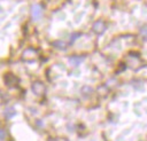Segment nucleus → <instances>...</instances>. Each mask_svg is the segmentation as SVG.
<instances>
[{"label": "nucleus", "mask_w": 147, "mask_h": 141, "mask_svg": "<svg viewBox=\"0 0 147 141\" xmlns=\"http://www.w3.org/2000/svg\"><path fill=\"white\" fill-rule=\"evenodd\" d=\"M31 15H32V18L33 19H40L41 16H42V7L38 3H34L32 7H31Z\"/></svg>", "instance_id": "2"}, {"label": "nucleus", "mask_w": 147, "mask_h": 141, "mask_svg": "<svg viewBox=\"0 0 147 141\" xmlns=\"http://www.w3.org/2000/svg\"><path fill=\"white\" fill-rule=\"evenodd\" d=\"M22 58L24 61H28V62H33L36 58H37V52L32 48H28L23 52L22 54Z\"/></svg>", "instance_id": "1"}, {"label": "nucleus", "mask_w": 147, "mask_h": 141, "mask_svg": "<svg viewBox=\"0 0 147 141\" xmlns=\"http://www.w3.org/2000/svg\"><path fill=\"white\" fill-rule=\"evenodd\" d=\"M68 61H69V63L71 64V65H75V66H77V65H79L83 61H84V57L83 56H77V55H72V56H70L69 58H68Z\"/></svg>", "instance_id": "6"}, {"label": "nucleus", "mask_w": 147, "mask_h": 141, "mask_svg": "<svg viewBox=\"0 0 147 141\" xmlns=\"http://www.w3.org/2000/svg\"><path fill=\"white\" fill-rule=\"evenodd\" d=\"M92 30H93V32H95L98 34L103 33L106 31V24H105V22H102V21L94 22L93 25H92Z\"/></svg>", "instance_id": "5"}, {"label": "nucleus", "mask_w": 147, "mask_h": 141, "mask_svg": "<svg viewBox=\"0 0 147 141\" xmlns=\"http://www.w3.org/2000/svg\"><path fill=\"white\" fill-rule=\"evenodd\" d=\"M53 46L56 48V49H60V50H64L65 49V44L61 40H55L53 42Z\"/></svg>", "instance_id": "7"}, {"label": "nucleus", "mask_w": 147, "mask_h": 141, "mask_svg": "<svg viewBox=\"0 0 147 141\" xmlns=\"http://www.w3.org/2000/svg\"><path fill=\"white\" fill-rule=\"evenodd\" d=\"M3 80H5V84L7 86H9V87L15 86L17 84V81H18L17 77L15 75H13V73H6L5 77H3Z\"/></svg>", "instance_id": "4"}, {"label": "nucleus", "mask_w": 147, "mask_h": 141, "mask_svg": "<svg viewBox=\"0 0 147 141\" xmlns=\"http://www.w3.org/2000/svg\"><path fill=\"white\" fill-rule=\"evenodd\" d=\"M80 91H82V94H83V95H85V96H87V95L92 94V92H93L92 87H90V86H83Z\"/></svg>", "instance_id": "8"}, {"label": "nucleus", "mask_w": 147, "mask_h": 141, "mask_svg": "<svg viewBox=\"0 0 147 141\" xmlns=\"http://www.w3.org/2000/svg\"><path fill=\"white\" fill-rule=\"evenodd\" d=\"M80 36H82V34H80L79 32H75V33H72V34L70 36V40H69V42H70V44H72V42H74L76 39H78Z\"/></svg>", "instance_id": "9"}, {"label": "nucleus", "mask_w": 147, "mask_h": 141, "mask_svg": "<svg viewBox=\"0 0 147 141\" xmlns=\"http://www.w3.org/2000/svg\"><path fill=\"white\" fill-rule=\"evenodd\" d=\"M5 138H6V132L2 128H0V141L5 140Z\"/></svg>", "instance_id": "10"}, {"label": "nucleus", "mask_w": 147, "mask_h": 141, "mask_svg": "<svg viewBox=\"0 0 147 141\" xmlns=\"http://www.w3.org/2000/svg\"><path fill=\"white\" fill-rule=\"evenodd\" d=\"M31 88H32V92L34 94H37V95H42L45 93V91H46V87L41 81H34L32 84Z\"/></svg>", "instance_id": "3"}, {"label": "nucleus", "mask_w": 147, "mask_h": 141, "mask_svg": "<svg viewBox=\"0 0 147 141\" xmlns=\"http://www.w3.org/2000/svg\"><path fill=\"white\" fill-rule=\"evenodd\" d=\"M145 39L147 40V32H146V34H145Z\"/></svg>", "instance_id": "11"}]
</instances>
